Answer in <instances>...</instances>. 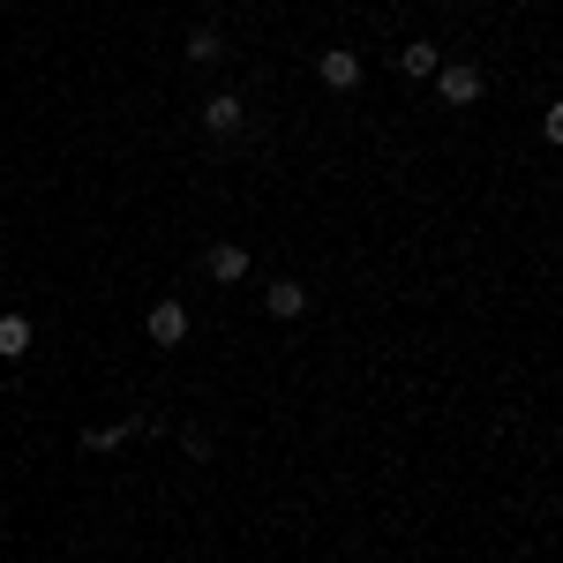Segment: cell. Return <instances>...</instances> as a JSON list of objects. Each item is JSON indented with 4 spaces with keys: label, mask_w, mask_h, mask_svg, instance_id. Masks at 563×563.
I'll return each mask as SVG.
<instances>
[{
    "label": "cell",
    "mask_w": 563,
    "mask_h": 563,
    "mask_svg": "<svg viewBox=\"0 0 563 563\" xmlns=\"http://www.w3.org/2000/svg\"><path fill=\"white\" fill-rule=\"evenodd\" d=\"M398 60H406V76H435V68H443V53H435V45H406Z\"/></svg>",
    "instance_id": "cell-10"
},
{
    "label": "cell",
    "mask_w": 563,
    "mask_h": 563,
    "mask_svg": "<svg viewBox=\"0 0 563 563\" xmlns=\"http://www.w3.org/2000/svg\"><path fill=\"white\" fill-rule=\"evenodd\" d=\"M143 331H151V346H180V339H188V308H180V301H158L151 316H143Z\"/></svg>",
    "instance_id": "cell-2"
},
{
    "label": "cell",
    "mask_w": 563,
    "mask_h": 563,
    "mask_svg": "<svg viewBox=\"0 0 563 563\" xmlns=\"http://www.w3.org/2000/svg\"><path fill=\"white\" fill-rule=\"evenodd\" d=\"M435 90H443V106H481V68H435Z\"/></svg>",
    "instance_id": "cell-3"
},
{
    "label": "cell",
    "mask_w": 563,
    "mask_h": 563,
    "mask_svg": "<svg viewBox=\"0 0 563 563\" xmlns=\"http://www.w3.org/2000/svg\"><path fill=\"white\" fill-rule=\"evenodd\" d=\"M135 429H143L135 413H129V421H113V429H84V451H121V443H129Z\"/></svg>",
    "instance_id": "cell-7"
},
{
    "label": "cell",
    "mask_w": 563,
    "mask_h": 563,
    "mask_svg": "<svg viewBox=\"0 0 563 563\" xmlns=\"http://www.w3.org/2000/svg\"><path fill=\"white\" fill-rule=\"evenodd\" d=\"M23 353H31V316L8 308V316H0V361H23Z\"/></svg>",
    "instance_id": "cell-6"
},
{
    "label": "cell",
    "mask_w": 563,
    "mask_h": 563,
    "mask_svg": "<svg viewBox=\"0 0 563 563\" xmlns=\"http://www.w3.org/2000/svg\"><path fill=\"white\" fill-rule=\"evenodd\" d=\"M211 278H225V286H233V278H249V249H233V241L211 249Z\"/></svg>",
    "instance_id": "cell-9"
},
{
    "label": "cell",
    "mask_w": 563,
    "mask_h": 563,
    "mask_svg": "<svg viewBox=\"0 0 563 563\" xmlns=\"http://www.w3.org/2000/svg\"><path fill=\"white\" fill-rule=\"evenodd\" d=\"M188 60H196V68H211V60H225V38H218L211 23H203V31H188Z\"/></svg>",
    "instance_id": "cell-8"
},
{
    "label": "cell",
    "mask_w": 563,
    "mask_h": 563,
    "mask_svg": "<svg viewBox=\"0 0 563 563\" xmlns=\"http://www.w3.org/2000/svg\"><path fill=\"white\" fill-rule=\"evenodd\" d=\"M316 76L331 90H361V53H353V45H323V53H316Z\"/></svg>",
    "instance_id": "cell-1"
},
{
    "label": "cell",
    "mask_w": 563,
    "mask_h": 563,
    "mask_svg": "<svg viewBox=\"0 0 563 563\" xmlns=\"http://www.w3.org/2000/svg\"><path fill=\"white\" fill-rule=\"evenodd\" d=\"M263 308H271V316L286 323V316H301V308H308V286H294V278H278V286H263Z\"/></svg>",
    "instance_id": "cell-5"
},
{
    "label": "cell",
    "mask_w": 563,
    "mask_h": 563,
    "mask_svg": "<svg viewBox=\"0 0 563 563\" xmlns=\"http://www.w3.org/2000/svg\"><path fill=\"white\" fill-rule=\"evenodd\" d=\"M203 129H211V135H233V129H241V98H233V90L203 98Z\"/></svg>",
    "instance_id": "cell-4"
}]
</instances>
